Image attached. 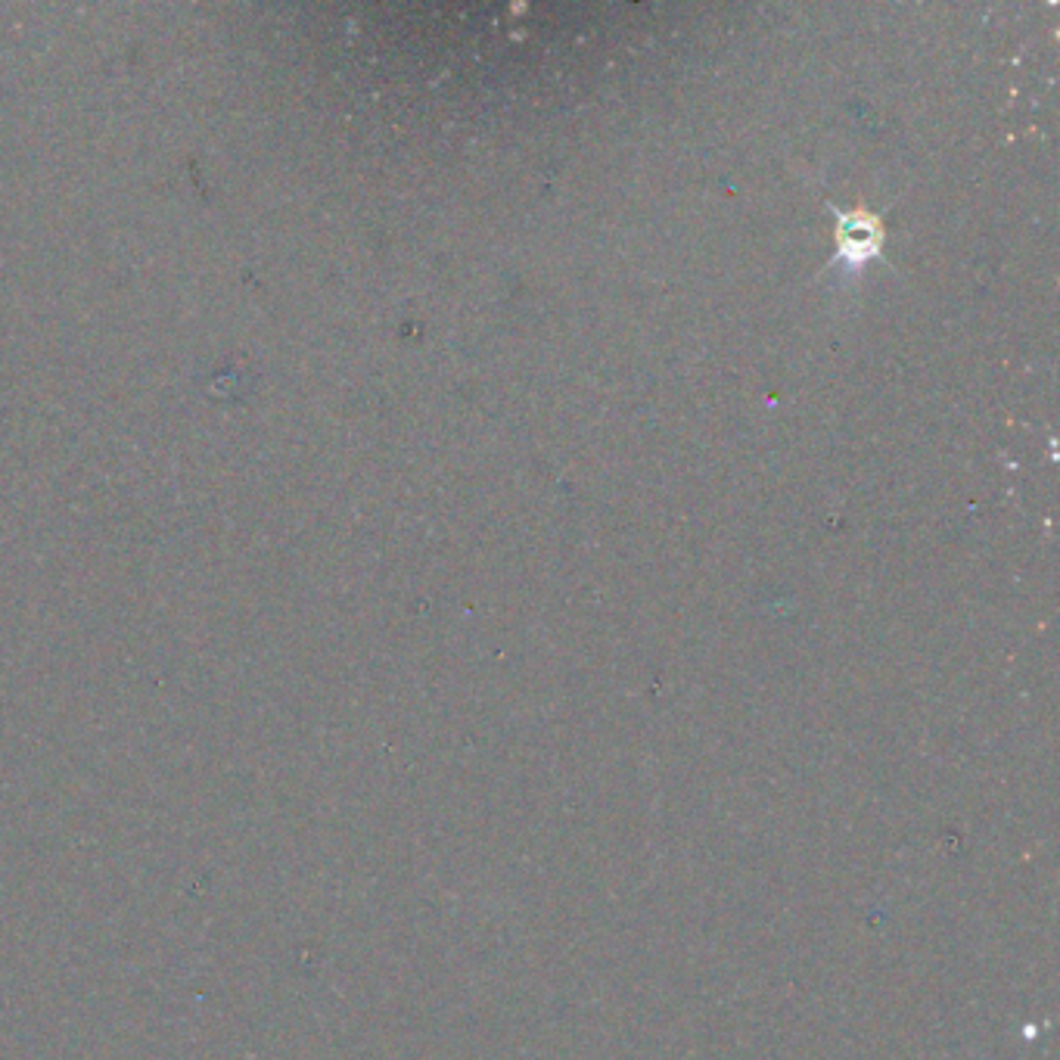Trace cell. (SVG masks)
<instances>
[{
  "label": "cell",
  "mask_w": 1060,
  "mask_h": 1060,
  "mask_svg": "<svg viewBox=\"0 0 1060 1060\" xmlns=\"http://www.w3.org/2000/svg\"><path fill=\"white\" fill-rule=\"evenodd\" d=\"M880 243H883V227H880L877 215L862 212V209L840 215V224H837L840 259H846L852 265H862L880 252Z\"/></svg>",
  "instance_id": "1"
}]
</instances>
